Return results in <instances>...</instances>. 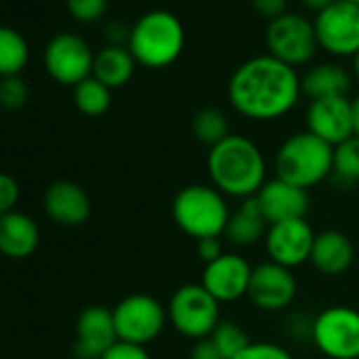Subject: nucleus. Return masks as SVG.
Returning <instances> with one entry per match:
<instances>
[{
  "instance_id": "nucleus-41",
  "label": "nucleus",
  "mask_w": 359,
  "mask_h": 359,
  "mask_svg": "<svg viewBox=\"0 0 359 359\" xmlns=\"http://www.w3.org/2000/svg\"><path fill=\"white\" fill-rule=\"evenodd\" d=\"M351 3H355V5H359V0H351Z\"/></svg>"
},
{
  "instance_id": "nucleus-16",
  "label": "nucleus",
  "mask_w": 359,
  "mask_h": 359,
  "mask_svg": "<svg viewBox=\"0 0 359 359\" xmlns=\"http://www.w3.org/2000/svg\"><path fill=\"white\" fill-rule=\"evenodd\" d=\"M269 226L290 220H304L309 214V193L281 177L266 180L264 187L254 197Z\"/></svg>"
},
{
  "instance_id": "nucleus-38",
  "label": "nucleus",
  "mask_w": 359,
  "mask_h": 359,
  "mask_svg": "<svg viewBox=\"0 0 359 359\" xmlns=\"http://www.w3.org/2000/svg\"><path fill=\"white\" fill-rule=\"evenodd\" d=\"M300 3L306 7V9H311V11H323L325 7H330L332 3H336V0H300Z\"/></svg>"
},
{
  "instance_id": "nucleus-31",
  "label": "nucleus",
  "mask_w": 359,
  "mask_h": 359,
  "mask_svg": "<svg viewBox=\"0 0 359 359\" xmlns=\"http://www.w3.org/2000/svg\"><path fill=\"white\" fill-rule=\"evenodd\" d=\"M233 359H294L283 346L273 342H250Z\"/></svg>"
},
{
  "instance_id": "nucleus-17",
  "label": "nucleus",
  "mask_w": 359,
  "mask_h": 359,
  "mask_svg": "<svg viewBox=\"0 0 359 359\" xmlns=\"http://www.w3.org/2000/svg\"><path fill=\"white\" fill-rule=\"evenodd\" d=\"M306 131L321 137L330 146H338L353 137V112L348 97H325L309 104Z\"/></svg>"
},
{
  "instance_id": "nucleus-15",
  "label": "nucleus",
  "mask_w": 359,
  "mask_h": 359,
  "mask_svg": "<svg viewBox=\"0 0 359 359\" xmlns=\"http://www.w3.org/2000/svg\"><path fill=\"white\" fill-rule=\"evenodd\" d=\"M118 342L112 311L100 304L87 306L76 319V340L74 357L76 359H102Z\"/></svg>"
},
{
  "instance_id": "nucleus-35",
  "label": "nucleus",
  "mask_w": 359,
  "mask_h": 359,
  "mask_svg": "<svg viewBox=\"0 0 359 359\" xmlns=\"http://www.w3.org/2000/svg\"><path fill=\"white\" fill-rule=\"evenodd\" d=\"M197 254H199V258L205 264L214 262L216 258H220L224 254V250H222V237H208V239L197 241Z\"/></svg>"
},
{
  "instance_id": "nucleus-9",
  "label": "nucleus",
  "mask_w": 359,
  "mask_h": 359,
  "mask_svg": "<svg viewBox=\"0 0 359 359\" xmlns=\"http://www.w3.org/2000/svg\"><path fill=\"white\" fill-rule=\"evenodd\" d=\"M264 41L269 55L292 68L311 62L319 47L315 24L298 13H285L269 22Z\"/></svg>"
},
{
  "instance_id": "nucleus-5",
  "label": "nucleus",
  "mask_w": 359,
  "mask_h": 359,
  "mask_svg": "<svg viewBox=\"0 0 359 359\" xmlns=\"http://www.w3.org/2000/svg\"><path fill=\"white\" fill-rule=\"evenodd\" d=\"M171 216L184 235L201 241L208 237H224L231 210L218 189L208 184H189L173 197Z\"/></svg>"
},
{
  "instance_id": "nucleus-18",
  "label": "nucleus",
  "mask_w": 359,
  "mask_h": 359,
  "mask_svg": "<svg viewBox=\"0 0 359 359\" xmlns=\"http://www.w3.org/2000/svg\"><path fill=\"white\" fill-rule=\"evenodd\" d=\"M45 210L47 216L62 226H81L91 216V201L81 184L60 180L45 193Z\"/></svg>"
},
{
  "instance_id": "nucleus-28",
  "label": "nucleus",
  "mask_w": 359,
  "mask_h": 359,
  "mask_svg": "<svg viewBox=\"0 0 359 359\" xmlns=\"http://www.w3.org/2000/svg\"><path fill=\"white\" fill-rule=\"evenodd\" d=\"M210 338L226 359H233L235 355H239L252 342L248 332L237 321H231V319H222L216 325V330L212 332Z\"/></svg>"
},
{
  "instance_id": "nucleus-26",
  "label": "nucleus",
  "mask_w": 359,
  "mask_h": 359,
  "mask_svg": "<svg viewBox=\"0 0 359 359\" xmlns=\"http://www.w3.org/2000/svg\"><path fill=\"white\" fill-rule=\"evenodd\" d=\"M110 91L112 89H108L95 76H89L74 87V104L87 116H102L108 112V108L112 104Z\"/></svg>"
},
{
  "instance_id": "nucleus-1",
  "label": "nucleus",
  "mask_w": 359,
  "mask_h": 359,
  "mask_svg": "<svg viewBox=\"0 0 359 359\" xmlns=\"http://www.w3.org/2000/svg\"><path fill=\"white\" fill-rule=\"evenodd\" d=\"M300 95L296 68L269 53L243 62L229 81L231 106L252 121H275L287 114Z\"/></svg>"
},
{
  "instance_id": "nucleus-27",
  "label": "nucleus",
  "mask_w": 359,
  "mask_h": 359,
  "mask_svg": "<svg viewBox=\"0 0 359 359\" xmlns=\"http://www.w3.org/2000/svg\"><path fill=\"white\" fill-rule=\"evenodd\" d=\"M332 175L340 184L351 187L359 182V137L353 135L334 148V169Z\"/></svg>"
},
{
  "instance_id": "nucleus-23",
  "label": "nucleus",
  "mask_w": 359,
  "mask_h": 359,
  "mask_svg": "<svg viewBox=\"0 0 359 359\" xmlns=\"http://www.w3.org/2000/svg\"><path fill=\"white\" fill-rule=\"evenodd\" d=\"M135 60L129 49L125 47H104L93 62V74L100 83H104L108 89L123 87L131 81L135 72Z\"/></svg>"
},
{
  "instance_id": "nucleus-13",
  "label": "nucleus",
  "mask_w": 359,
  "mask_h": 359,
  "mask_svg": "<svg viewBox=\"0 0 359 359\" xmlns=\"http://www.w3.org/2000/svg\"><path fill=\"white\" fill-rule=\"evenodd\" d=\"M315 233L306 220H290L271 224L264 237V248L271 262L294 269L311 260Z\"/></svg>"
},
{
  "instance_id": "nucleus-21",
  "label": "nucleus",
  "mask_w": 359,
  "mask_h": 359,
  "mask_svg": "<svg viewBox=\"0 0 359 359\" xmlns=\"http://www.w3.org/2000/svg\"><path fill=\"white\" fill-rule=\"evenodd\" d=\"M300 91L311 102L325 97H346L351 91V74L338 64H317L300 79Z\"/></svg>"
},
{
  "instance_id": "nucleus-8",
  "label": "nucleus",
  "mask_w": 359,
  "mask_h": 359,
  "mask_svg": "<svg viewBox=\"0 0 359 359\" xmlns=\"http://www.w3.org/2000/svg\"><path fill=\"white\" fill-rule=\"evenodd\" d=\"M311 340L330 359H359V311L334 304L313 319Z\"/></svg>"
},
{
  "instance_id": "nucleus-4",
  "label": "nucleus",
  "mask_w": 359,
  "mask_h": 359,
  "mask_svg": "<svg viewBox=\"0 0 359 359\" xmlns=\"http://www.w3.org/2000/svg\"><path fill=\"white\" fill-rule=\"evenodd\" d=\"M332 169H334V146L313 135L311 131H300L290 135L275 154L277 177L304 191L330 177Z\"/></svg>"
},
{
  "instance_id": "nucleus-39",
  "label": "nucleus",
  "mask_w": 359,
  "mask_h": 359,
  "mask_svg": "<svg viewBox=\"0 0 359 359\" xmlns=\"http://www.w3.org/2000/svg\"><path fill=\"white\" fill-rule=\"evenodd\" d=\"M351 112H353V135L359 137V95L351 100Z\"/></svg>"
},
{
  "instance_id": "nucleus-22",
  "label": "nucleus",
  "mask_w": 359,
  "mask_h": 359,
  "mask_svg": "<svg viewBox=\"0 0 359 359\" xmlns=\"http://www.w3.org/2000/svg\"><path fill=\"white\" fill-rule=\"evenodd\" d=\"M269 231V222L262 216L256 199H245L237 212H231L226 229H224V239L237 248H250L258 241H264Z\"/></svg>"
},
{
  "instance_id": "nucleus-12",
  "label": "nucleus",
  "mask_w": 359,
  "mask_h": 359,
  "mask_svg": "<svg viewBox=\"0 0 359 359\" xmlns=\"http://www.w3.org/2000/svg\"><path fill=\"white\" fill-rule=\"evenodd\" d=\"M298 294L296 277L292 269H285L275 262H262L252 269V279L248 287V298L260 311H283L287 309Z\"/></svg>"
},
{
  "instance_id": "nucleus-6",
  "label": "nucleus",
  "mask_w": 359,
  "mask_h": 359,
  "mask_svg": "<svg viewBox=\"0 0 359 359\" xmlns=\"http://www.w3.org/2000/svg\"><path fill=\"white\" fill-rule=\"evenodd\" d=\"M167 319L180 334L197 342L210 338L222 321L220 302L201 283L180 285L169 298Z\"/></svg>"
},
{
  "instance_id": "nucleus-40",
  "label": "nucleus",
  "mask_w": 359,
  "mask_h": 359,
  "mask_svg": "<svg viewBox=\"0 0 359 359\" xmlns=\"http://www.w3.org/2000/svg\"><path fill=\"white\" fill-rule=\"evenodd\" d=\"M353 74H355V79L359 81V51L353 55Z\"/></svg>"
},
{
  "instance_id": "nucleus-3",
  "label": "nucleus",
  "mask_w": 359,
  "mask_h": 359,
  "mask_svg": "<svg viewBox=\"0 0 359 359\" xmlns=\"http://www.w3.org/2000/svg\"><path fill=\"white\" fill-rule=\"evenodd\" d=\"M184 43L187 32L177 15L165 9H152L131 26L127 49L140 66L161 70L182 55Z\"/></svg>"
},
{
  "instance_id": "nucleus-32",
  "label": "nucleus",
  "mask_w": 359,
  "mask_h": 359,
  "mask_svg": "<svg viewBox=\"0 0 359 359\" xmlns=\"http://www.w3.org/2000/svg\"><path fill=\"white\" fill-rule=\"evenodd\" d=\"M20 201V187L15 177L9 173H0V216L9 212H15V205Z\"/></svg>"
},
{
  "instance_id": "nucleus-34",
  "label": "nucleus",
  "mask_w": 359,
  "mask_h": 359,
  "mask_svg": "<svg viewBox=\"0 0 359 359\" xmlns=\"http://www.w3.org/2000/svg\"><path fill=\"white\" fill-rule=\"evenodd\" d=\"M252 5L258 15L266 18L269 22L287 13V0H252Z\"/></svg>"
},
{
  "instance_id": "nucleus-36",
  "label": "nucleus",
  "mask_w": 359,
  "mask_h": 359,
  "mask_svg": "<svg viewBox=\"0 0 359 359\" xmlns=\"http://www.w3.org/2000/svg\"><path fill=\"white\" fill-rule=\"evenodd\" d=\"M104 36L108 41L110 47H123L125 43L129 45V36H131V28L125 26L123 22H110L104 28Z\"/></svg>"
},
{
  "instance_id": "nucleus-24",
  "label": "nucleus",
  "mask_w": 359,
  "mask_h": 359,
  "mask_svg": "<svg viewBox=\"0 0 359 359\" xmlns=\"http://www.w3.org/2000/svg\"><path fill=\"white\" fill-rule=\"evenodd\" d=\"M28 57L30 51L26 39L9 26H0V79L20 76Z\"/></svg>"
},
{
  "instance_id": "nucleus-2",
  "label": "nucleus",
  "mask_w": 359,
  "mask_h": 359,
  "mask_svg": "<svg viewBox=\"0 0 359 359\" xmlns=\"http://www.w3.org/2000/svg\"><path fill=\"white\" fill-rule=\"evenodd\" d=\"M208 171L212 187L224 197L252 199L266 182V161L262 150L245 135L231 133L210 148Z\"/></svg>"
},
{
  "instance_id": "nucleus-10",
  "label": "nucleus",
  "mask_w": 359,
  "mask_h": 359,
  "mask_svg": "<svg viewBox=\"0 0 359 359\" xmlns=\"http://www.w3.org/2000/svg\"><path fill=\"white\" fill-rule=\"evenodd\" d=\"M315 32L319 47L338 57H353L359 51V5L336 0L317 13Z\"/></svg>"
},
{
  "instance_id": "nucleus-14",
  "label": "nucleus",
  "mask_w": 359,
  "mask_h": 359,
  "mask_svg": "<svg viewBox=\"0 0 359 359\" xmlns=\"http://www.w3.org/2000/svg\"><path fill=\"white\" fill-rule=\"evenodd\" d=\"M252 269L245 258L239 254H222L214 262L205 264L201 275V285L218 300V302H235L248 296Z\"/></svg>"
},
{
  "instance_id": "nucleus-7",
  "label": "nucleus",
  "mask_w": 359,
  "mask_h": 359,
  "mask_svg": "<svg viewBox=\"0 0 359 359\" xmlns=\"http://www.w3.org/2000/svg\"><path fill=\"white\" fill-rule=\"evenodd\" d=\"M114 327L121 342L146 346L158 338L167 319V306H163L150 294H129L114 309Z\"/></svg>"
},
{
  "instance_id": "nucleus-33",
  "label": "nucleus",
  "mask_w": 359,
  "mask_h": 359,
  "mask_svg": "<svg viewBox=\"0 0 359 359\" xmlns=\"http://www.w3.org/2000/svg\"><path fill=\"white\" fill-rule=\"evenodd\" d=\"M102 359H152V357L146 351V346H137V344H129V342L118 340L110 351L104 353Z\"/></svg>"
},
{
  "instance_id": "nucleus-29",
  "label": "nucleus",
  "mask_w": 359,
  "mask_h": 359,
  "mask_svg": "<svg viewBox=\"0 0 359 359\" xmlns=\"http://www.w3.org/2000/svg\"><path fill=\"white\" fill-rule=\"evenodd\" d=\"M30 89L22 76H5L0 81V106L7 110H20L26 106Z\"/></svg>"
},
{
  "instance_id": "nucleus-37",
  "label": "nucleus",
  "mask_w": 359,
  "mask_h": 359,
  "mask_svg": "<svg viewBox=\"0 0 359 359\" xmlns=\"http://www.w3.org/2000/svg\"><path fill=\"white\" fill-rule=\"evenodd\" d=\"M189 359H226L220 348L212 342V338H203V340H197L191 348V355Z\"/></svg>"
},
{
  "instance_id": "nucleus-19",
  "label": "nucleus",
  "mask_w": 359,
  "mask_h": 359,
  "mask_svg": "<svg viewBox=\"0 0 359 359\" xmlns=\"http://www.w3.org/2000/svg\"><path fill=\"white\" fill-rule=\"evenodd\" d=\"M355 260L353 241L340 231H323L315 235L311 250V264L327 277L342 275Z\"/></svg>"
},
{
  "instance_id": "nucleus-20",
  "label": "nucleus",
  "mask_w": 359,
  "mask_h": 359,
  "mask_svg": "<svg viewBox=\"0 0 359 359\" xmlns=\"http://www.w3.org/2000/svg\"><path fill=\"white\" fill-rule=\"evenodd\" d=\"M39 239V226L30 216L22 212H9L0 216V254L3 256L24 260L34 254Z\"/></svg>"
},
{
  "instance_id": "nucleus-11",
  "label": "nucleus",
  "mask_w": 359,
  "mask_h": 359,
  "mask_svg": "<svg viewBox=\"0 0 359 359\" xmlns=\"http://www.w3.org/2000/svg\"><path fill=\"white\" fill-rule=\"evenodd\" d=\"M95 55L91 53L89 45L70 32L57 34L51 39L45 51V66L47 72L62 85H79L93 74Z\"/></svg>"
},
{
  "instance_id": "nucleus-30",
  "label": "nucleus",
  "mask_w": 359,
  "mask_h": 359,
  "mask_svg": "<svg viewBox=\"0 0 359 359\" xmlns=\"http://www.w3.org/2000/svg\"><path fill=\"white\" fill-rule=\"evenodd\" d=\"M108 9V0H68V11L79 22H97Z\"/></svg>"
},
{
  "instance_id": "nucleus-25",
  "label": "nucleus",
  "mask_w": 359,
  "mask_h": 359,
  "mask_svg": "<svg viewBox=\"0 0 359 359\" xmlns=\"http://www.w3.org/2000/svg\"><path fill=\"white\" fill-rule=\"evenodd\" d=\"M191 127H193V135L197 137V142H201L210 148H214L216 144H220L224 137L231 135L229 118L216 106H205V108L197 110Z\"/></svg>"
}]
</instances>
